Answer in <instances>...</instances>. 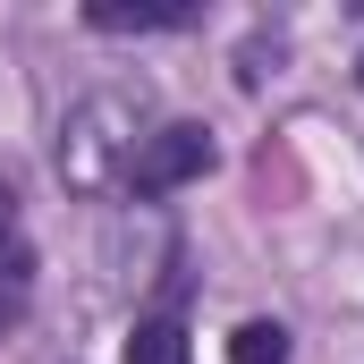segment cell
I'll return each instance as SVG.
<instances>
[{
	"instance_id": "obj_5",
	"label": "cell",
	"mask_w": 364,
	"mask_h": 364,
	"mask_svg": "<svg viewBox=\"0 0 364 364\" xmlns=\"http://www.w3.org/2000/svg\"><path fill=\"white\" fill-rule=\"evenodd\" d=\"M26 296H34V255L9 237V246H0V322H17V314H26Z\"/></svg>"
},
{
	"instance_id": "obj_3",
	"label": "cell",
	"mask_w": 364,
	"mask_h": 364,
	"mask_svg": "<svg viewBox=\"0 0 364 364\" xmlns=\"http://www.w3.org/2000/svg\"><path fill=\"white\" fill-rule=\"evenodd\" d=\"M186 0H85V26L102 34H153V26H186Z\"/></svg>"
},
{
	"instance_id": "obj_6",
	"label": "cell",
	"mask_w": 364,
	"mask_h": 364,
	"mask_svg": "<svg viewBox=\"0 0 364 364\" xmlns=\"http://www.w3.org/2000/svg\"><path fill=\"white\" fill-rule=\"evenodd\" d=\"M229 364H288V331H279V322H237Z\"/></svg>"
},
{
	"instance_id": "obj_8",
	"label": "cell",
	"mask_w": 364,
	"mask_h": 364,
	"mask_svg": "<svg viewBox=\"0 0 364 364\" xmlns=\"http://www.w3.org/2000/svg\"><path fill=\"white\" fill-rule=\"evenodd\" d=\"M356 77H364V60H356Z\"/></svg>"
},
{
	"instance_id": "obj_1",
	"label": "cell",
	"mask_w": 364,
	"mask_h": 364,
	"mask_svg": "<svg viewBox=\"0 0 364 364\" xmlns=\"http://www.w3.org/2000/svg\"><path fill=\"white\" fill-rule=\"evenodd\" d=\"M136 102L127 93H93L85 110L68 119L60 136V178L77 195H102V186H127V161H136Z\"/></svg>"
},
{
	"instance_id": "obj_7",
	"label": "cell",
	"mask_w": 364,
	"mask_h": 364,
	"mask_svg": "<svg viewBox=\"0 0 364 364\" xmlns=\"http://www.w3.org/2000/svg\"><path fill=\"white\" fill-rule=\"evenodd\" d=\"M9 237H17V195L0 186V246H9Z\"/></svg>"
},
{
	"instance_id": "obj_4",
	"label": "cell",
	"mask_w": 364,
	"mask_h": 364,
	"mask_svg": "<svg viewBox=\"0 0 364 364\" xmlns=\"http://www.w3.org/2000/svg\"><path fill=\"white\" fill-rule=\"evenodd\" d=\"M127 364H195V348H186L178 322H136L127 331Z\"/></svg>"
},
{
	"instance_id": "obj_2",
	"label": "cell",
	"mask_w": 364,
	"mask_h": 364,
	"mask_svg": "<svg viewBox=\"0 0 364 364\" xmlns=\"http://www.w3.org/2000/svg\"><path fill=\"white\" fill-rule=\"evenodd\" d=\"M212 170V127H195V119H170V127H153L144 144H136V161H127V186L136 195H178Z\"/></svg>"
}]
</instances>
